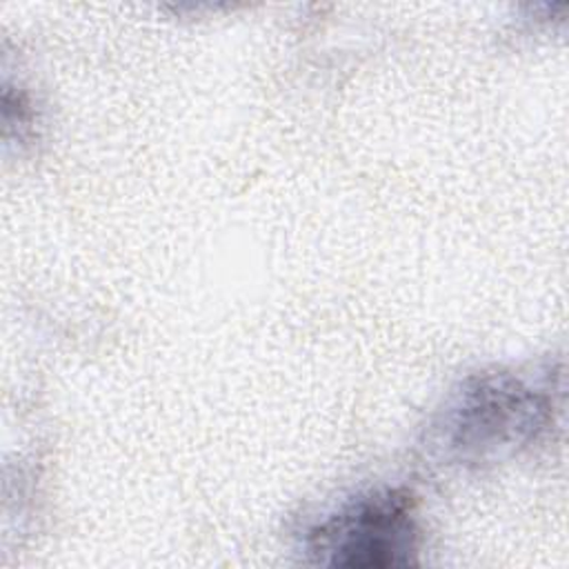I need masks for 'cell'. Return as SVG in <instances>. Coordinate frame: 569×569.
Listing matches in <instances>:
<instances>
[{
	"mask_svg": "<svg viewBox=\"0 0 569 569\" xmlns=\"http://www.w3.org/2000/svg\"><path fill=\"white\" fill-rule=\"evenodd\" d=\"M420 529L407 491L382 489L358 496L307 531L313 562L349 569H387L418 562Z\"/></svg>",
	"mask_w": 569,
	"mask_h": 569,
	"instance_id": "7a4b0ae2",
	"label": "cell"
},
{
	"mask_svg": "<svg viewBox=\"0 0 569 569\" xmlns=\"http://www.w3.org/2000/svg\"><path fill=\"white\" fill-rule=\"evenodd\" d=\"M551 411L553 402L540 385L505 371L473 376L433 425V445L456 460L478 462L536 440Z\"/></svg>",
	"mask_w": 569,
	"mask_h": 569,
	"instance_id": "6da1fadb",
	"label": "cell"
}]
</instances>
